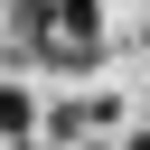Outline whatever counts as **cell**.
<instances>
[{"mask_svg":"<svg viewBox=\"0 0 150 150\" xmlns=\"http://www.w3.org/2000/svg\"><path fill=\"white\" fill-rule=\"evenodd\" d=\"M47 19H56V0H19V28L28 38H47Z\"/></svg>","mask_w":150,"mask_h":150,"instance_id":"3957f363","label":"cell"},{"mask_svg":"<svg viewBox=\"0 0 150 150\" xmlns=\"http://www.w3.org/2000/svg\"><path fill=\"white\" fill-rule=\"evenodd\" d=\"M38 131V112H28V94L19 84H0V141H28Z\"/></svg>","mask_w":150,"mask_h":150,"instance_id":"7a4b0ae2","label":"cell"},{"mask_svg":"<svg viewBox=\"0 0 150 150\" xmlns=\"http://www.w3.org/2000/svg\"><path fill=\"white\" fill-rule=\"evenodd\" d=\"M103 122H112V103H103V94H75V103H56V112H47V131H56V141H84V131H103Z\"/></svg>","mask_w":150,"mask_h":150,"instance_id":"6da1fadb","label":"cell"}]
</instances>
